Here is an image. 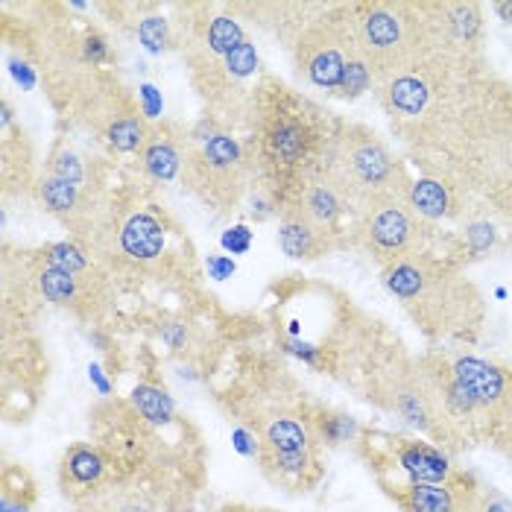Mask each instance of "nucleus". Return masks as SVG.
<instances>
[{
	"label": "nucleus",
	"mask_w": 512,
	"mask_h": 512,
	"mask_svg": "<svg viewBox=\"0 0 512 512\" xmlns=\"http://www.w3.org/2000/svg\"><path fill=\"white\" fill-rule=\"evenodd\" d=\"M217 401L258 442L261 474L290 495L311 492L325 477L322 442L314 431L316 401L281 363L258 360Z\"/></svg>",
	"instance_id": "obj_2"
},
{
	"label": "nucleus",
	"mask_w": 512,
	"mask_h": 512,
	"mask_svg": "<svg viewBox=\"0 0 512 512\" xmlns=\"http://www.w3.org/2000/svg\"><path fill=\"white\" fill-rule=\"evenodd\" d=\"M44 173L53 176V179H62V182H71V185H82V188H97V179H94V164L82 156L79 150H74L71 144L59 141L50 156L44 158Z\"/></svg>",
	"instance_id": "obj_20"
},
{
	"label": "nucleus",
	"mask_w": 512,
	"mask_h": 512,
	"mask_svg": "<svg viewBox=\"0 0 512 512\" xmlns=\"http://www.w3.org/2000/svg\"><path fill=\"white\" fill-rule=\"evenodd\" d=\"M314 431L316 439L322 442V448H340V445H355L357 436L363 431V425L352 419L349 413H340L334 407L316 404L314 407Z\"/></svg>",
	"instance_id": "obj_22"
},
{
	"label": "nucleus",
	"mask_w": 512,
	"mask_h": 512,
	"mask_svg": "<svg viewBox=\"0 0 512 512\" xmlns=\"http://www.w3.org/2000/svg\"><path fill=\"white\" fill-rule=\"evenodd\" d=\"M36 197L44 205V211L71 232V240L82 243L85 249L94 246V240L100 237L115 199L106 197L103 185L97 188H82V185H71L62 179H53L47 173L39 176L36 185Z\"/></svg>",
	"instance_id": "obj_12"
},
{
	"label": "nucleus",
	"mask_w": 512,
	"mask_h": 512,
	"mask_svg": "<svg viewBox=\"0 0 512 512\" xmlns=\"http://www.w3.org/2000/svg\"><path fill=\"white\" fill-rule=\"evenodd\" d=\"M188 132L179 123L161 120L150 126V135L138 153V167L147 182L153 185H173L185 173V156H188Z\"/></svg>",
	"instance_id": "obj_15"
},
{
	"label": "nucleus",
	"mask_w": 512,
	"mask_h": 512,
	"mask_svg": "<svg viewBox=\"0 0 512 512\" xmlns=\"http://www.w3.org/2000/svg\"><path fill=\"white\" fill-rule=\"evenodd\" d=\"M381 281L431 346L472 349L480 343L486 299L463 267L439 255H416L381 270Z\"/></svg>",
	"instance_id": "obj_4"
},
{
	"label": "nucleus",
	"mask_w": 512,
	"mask_h": 512,
	"mask_svg": "<svg viewBox=\"0 0 512 512\" xmlns=\"http://www.w3.org/2000/svg\"><path fill=\"white\" fill-rule=\"evenodd\" d=\"M182 182L202 205L229 214L255 188V167L246 144L226 123L205 118L188 132Z\"/></svg>",
	"instance_id": "obj_8"
},
{
	"label": "nucleus",
	"mask_w": 512,
	"mask_h": 512,
	"mask_svg": "<svg viewBox=\"0 0 512 512\" xmlns=\"http://www.w3.org/2000/svg\"><path fill=\"white\" fill-rule=\"evenodd\" d=\"M208 273H211V278L223 281L235 273V261H229L226 255H208Z\"/></svg>",
	"instance_id": "obj_27"
},
{
	"label": "nucleus",
	"mask_w": 512,
	"mask_h": 512,
	"mask_svg": "<svg viewBox=\"0 0 512 512\" xmlns=\"http://www.w3.org/2000/svg\"><path fill=\"white\" fill-rule=\"evenodd\" d=\"M217 512H281L273 507H249V504H223Z\"/></svg>",
	"instance_id": "obj_29"
},
{
	"label": "nucleus",
	"mask_w": 512,
	"mask_h": 512,
	"mask_svg": "<svg viewBox=\"0 0 512 512\" xmlns=\"http://www.w3.org/2000/svg\"><path fill=\"white\" fill-rule=\"evenodd\" d=\"M223 249H229L232 255H246L252 249V232H249V226H232L223 235Z\"/></svg>",
	"instance_id": "obj_26"
},
{
	"label": "nucleus",
	"mask_w": 512,
	"mask_h": 512,
	"mask_svg": "<svg viewBox=\"0 0 512 512\" xmlns=\"http://www.w3.org/2000/svg\"><path fill=\"white\" fill-rule=\"evenodd\" d=\"M281 24L293 27L287 39L305 85L334 100H357L375 91V74L357 50L343 3H299V18Z\"/></svg>",
	"instance_id": "obj_5"
},
{
	"label": "nucleus",
	"mask_w": 512,
	"mask_h": 512,
	"mask_svg": "<svg viewBox=\"0 0 512 512\" xmlns=\"http://www.w3.org/2000/svg\"><path fill=\"white\" fill-rule=\"evenodd\" d=\"M319 173L343 194L355 220L375 202L407 197L413 185L407 161L372 126L349 120L337 123Z\"/></svg>",
	"instance_id": "obj_6"
},
{
	"label": "nucleus",
	"mask_w": 512,
	"mask_h": 512,
	"mask_svg": "<svg viewBox=\"0 0 512 512\" xmlns=\"http://www.w3.org/2000/svg\"><path fill=\"white\" fill-rule=\"evenodd\" d=\"M118 477L115 463L97 442H74L59 460V489L71 504L91 498Z\"/></svg>",
	"instance_id": "obj_14"
},
{
	"label": "nucleus",
	"mask_w": 512,
	"mask_h": 512,
	"mask_svg": "<svg viewBox=\"0 0 512 512\" xmlns=\"http://www.w3.org/2000/svg\"><path fill=\"white\" fill-rule=\"evenodd\" d=\"M472 512H512V501L504 492H498L495 486H483L480 483Z\"/></svg>",
	"instance_id": "obj_25"
},
{
	"label": "nucleus",
	"mask_w": 512,
	"mask_h": 512,
	"mask_svg": "<svg viewBox=\"0 0 512 512\" xmlns=\"http://www.w3.org/2000/svg\"><path fill=\"white\" fill-rule=\"evenodd\" d=\"M161 343L173 352V355L194 357V346H197V328L188 319H167L158 328Z\"/></svg>",
	"instance_id": "obj_23"
},
{
	"label": "nucleus",
	"mask_w": 512,
	"mask_h": 512,
	"mask_svg": "<svg viewBox=\"0 0 512 512\" xmlns=\"http://www.w3.org/2000/svg\"><path fill=\"white\" fill-rule=\"evenodd\" d=\"M39 483L21 463H6L0 472V512H33Z\"/></svg>",
	"instance_id": "obj_19"
},
{
	"label": "nucleus",
	"mask_w": 512,
	"mask_h": 512,
	"mask_svg": "<svg viewBox=\"0 0 512 512\" xmlns=\"http://www.w3.org/2000/svg\"><path fill=\"white\" fill-rule=\"evenodd\" d=\"M357 457L375 472L378 486L384 483H442L454 477L460 466L451 454L428 439L363 428L355 442Z\"/></svg>",
	"instance_id": "obj_10"
},
{
	"label": "nucleus",
	"mask_w": 512,
	"mask_h": 512,
	"mask_svg": "<svg viewBox=\"0 0 512 512\" xmlns=\"http://www.w3.org/2000/svg\"><path fill=\"white\" fill-rule=\"evenodd\" d=\"M477 477L457 469L442 483H384L381 492L401 512H472L477 498Z\"/></svg>",
	"instance_id": "obj_13"
},
{
	"label": "nucleus",
	"mask_w": 512,
	"mask_h": 512,
	"mask_svg": "<svg viewBox=\"0 0 512 512\" xmlns=\"http://www.w3.org/2000/svg\"><path fill=\"white\" fill-rule=\"evenodd\" d=\"M492 9L498 12V18H501L504 24H510L512 27V0L510 3H492Z\"/></svg>",
	"instance_id": "obj_30"
},
{
	"label": "nucleus",
	"mask_w": 512,
	"mask_h": 512,
	"mask_svg": "<svg viewBox=\"0 0 512 512\" xmlns=\"http://www.w3.org/2000/svg\"><path fill=\"white\" fill-rule=\"evenodd\" d=\"M349 246L360 249L381 270L416 255H439L451 261V249H454L448 237L439 235L436 226L422 220L410 208L407 197L375 202L363 214H357Z\"/></svg>",
	"instance_id": "obj_9"
},
{
	"label": "nucleus",
	"mask_w": 512,
	"mask_h": 512,
	"mask_svg": "<svg viewBox=\"0 0 512 512\" xmlns=\"http://www.w3.org/2000/svg\"><path fill=\"white\" fill-rule=\"evenodd\" d=\"M372 94L419 176L512 226V82L489 56H431Z\"/></svg>",
	"instance_id": "obj_1"
},
{
	"label": "nucleus",
	"mask_w": 512,
	"mask_h": 512,
	"mask_svg": "<svg viewBox=\"0 0 512 512\" xmlns=\"http://www.w3.org/2000/svg\"><path fill=\"white\" fill-rule=\"evenodd\" d=\"M243 123L249 126L246 153L255 167V191L281 211L293 194L322 170L340 120L281 79L264 77L252 85Z\"/></svg>",
	"instance_id": "obj_3"
},
{
	"label": "nucleus",
	"mask_w": 512,
	"mask_h": 512,
	"mask_svg": "<svg viewBox=\"0 0 512 512\" xmlns=\"http://www.w3.org/2000/svg\"><path fill=\"white\" fill-rule=\"evenodd\" d=\"M138 97L144 100V106H141V112L147 115V118H158L156 112L161 109V100H158L156 88L153 85H141V91H138Z\"/></svg>",
	"instance_id": "obj_28"
},
{
	"label": "nucleus",
	"mask_w": 512,
	"mask_h": 512,
	"mask_svg": "<svg viewBox=\"0 0 512 512\" xmlns=\"http://www.w3.org/2000/svg\"><path fill=\"white\" fill-rule=\"evenodd\" d=\"M343 6L375 85L413 71L431 56L428 0H352Z\"/></svg>",
	"instance_id": "obj_7"
},
{
	"label": "nucleus",
	"mask_w": 512,
	"mask_h": 512,
	"mask_svg": "<svg viewBox=\"0 0 512 512\" xmlns=\"http://www.w3.org/2000/svg\"><path fill=\"white\" fill-rule=\"evenodd\" d=\"M278 249L293 258V261H319L325 255H331L334 249H340V243L334 237H328L322 229H316L311 220H305L299 211L293 208H284L278 211V235H276Z\"/></svg>",
	"instance_id": "obj_17"
},
{
	"label": "nucleus",
	"mask_w": 512,
	"mask_h": 512,
	"mask_svg": "<svg viewBox=\"0 0 512 512\" xmlns=\"http://www.w3.org/2000/svg\"><path fill=\"white\" fill-rule=\"evenodd\" d=\"M27 278L41 302L59 311H68L82 322L100 319L112 305V276L106 273V267L94 273H71V270H59L41 261L33 252L27 264Z\"/></svg>",
	"instance_id": "obj_11"
},
{
	"label": "nucleus",
	"mask_w": 512,
	"mask_h": 512,
	"mask_svg": "<svg viewBox=\"0 0 512 512\" xmlns=\"http://www.w3.org/2000/svg\"><path fill=\"white\" fill-rule=\"evenodd\" d=\"M74 507L77 512H167V498L144 480L118 477Z\"/></svg>",
	"instance_id": "obj_16"
},
{
	"label": "nucleus",
	"mask_w": 512,
	"mask_h": 512,
	"mask_svg": "<svg viewBox=\"0 0 512 512\" xmlns=\"http://www.w3.org/2000/svg\"><path fill=\"white\" fill-rule=\"evenodd\" d=\"M135 36L141 41L144 50L150 53H167L176 47V30H173V21H167L161 15L156 3H138V24H135Z\"/></svg>",
	"instance_id": "obj_21"
},
{
	"label": "nucleus",
	"mask_w": 512,
	"mask_h": 512,
	"mask_svg": "<svg viewBox=\"0 0 512 512\" xmlns=\"http://www.w3.org/2000/svg\"><path fill=\"white\" fill-rule=\"evenodd\" d=\"M486 445H492L495 451H501V454L512 463V390L510 395H507V401L501 404L495 422H492V431H489Z\"/></svg>",
	"instance_id": "obj_24"
},
{
	"label": "nucleus",
	"mask_w": 512,
	"mask_h": 512,
	"mask_svg": "<svg viewBox=\"0 0 512 512\" xmlns=\"http://www.w3.org/2000/svg\"><path fill=\"white\" fill-rule=\"evenodd\" d=\"M129 404H132V410H135L147 425H153V428H176V425L185 422V419L179 416V410H176L170 393H167L161 384H153V381H141V384L132 390V395H129Z\"/></svg>",
	"instance_id": "obj_18"
}]
</instances>
